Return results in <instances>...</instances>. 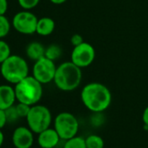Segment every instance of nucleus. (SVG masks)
Masks as SVG:
<instances>
[{"label":"nucleus","mask_w":148,"mask_h":148,"mask_svg":"<svg viewBox=\"0 0 148 148\" xmlns=\"http://www.w3.org/2000/svg\"><path fill=\"white\" fill-rule=\"evenodd\" d=\"M81 100L91 112L100 113L106 111L112 103V93L108 87L98 82L86 84L81 91Z\"/></svg>","instance_id":"obj_1"},{"label":"nucleus","mask_w":148,"mask_h":148,"mask_svg":"<svg viewBox=\"0 0 148 148\" xmlns=\"http://www.w3.org/2000/svg\"><path fill=\"white\" fill-rule=\"evenodd\" d=\"M82 81L81 68L71 61H66L57 66L53 82L63 92H72L77 89Z\"/></svg>","instance_id":"obj_2"},{"label":"nucleus","mask_w":148,"mask_h":148,"mask_svg":"<svg viewBox=\"0 0 148 148\" xmlns=\"http://www.w3.org/2000/svg\"><path fill=\"white\" fill-rule=\"evenodd\" d=\"M0 73L8 83L16 85L29 76V65L23 57L12 54L0 64Z\"/></svg>","instance_id":"obj_3"},{"label":"nucleus","mask_w":148,"mask_h":148,"mask_svg":"<svg viewBox=\"0 0 148 148\" xmlns=\"http://www.w3.org/2000/svg\"><path fill=\"white\" fill-rule=\"evenodd\" d=\"M16 98L18 102L34 106L43 96V85L33 76H27L14 86Z\"/></svg>","instance_id":"obj_4"},{"label":"nucleus","mask_w":148,"mask_h":148,"mask_svg":"<svg viewBox=\"0 0 148 148\" xmlns=\"http://www.w3.org/2000/svg\"><path fill=\"white\" fill-rule=\"evenodd\" d=\"M51 113L50 110L42 105L32 106L29 114L26 117L28 127L34 133H40L50 127L51 124Z\"/></svg>","instance_id":"obj_5"},{"label":"nucleus","mask_w":148,"mask_h":148,"mask_svg":"<svg viewBox=\"0 0 148 148\" xmlns=\"http://www.w3.org/2000/svg\"><path fill=\"white\" fill-rule=\"evenodd\" d=\"M79 127V125L77 118L71 112H60L54 119V129L60 138L64 140L77 136Z\"/></svg>","instance_id":"obj_6"},{"label":"nucleus","mask_w":148,"mask_h":148,"mask_svg":"<svg viewBox=\"0 0 148 148\" xmlns=\"http://www.w3.org/2000/svg\"><path fill=\"white\" fill-rule=\"evenodd\" d=\"M38 18L30 11H21L16 13L12 18L13 29L24 35H31L36 32Z\"/></svg>","instance_id":"obj_7"},{"label":"nucleus","mask_w":148,"mask_h":148,"mask_svg":"<svg viewBox=\"0 0 148 148\" xmlns=\"http://www.w3.org/2000/svg\"><path fill=\"white\" fill-rule=\"evenodd\" d=\"M57 66L54 61L43 57L35 61L32 67V76L42 85L48 84L54 80Z\"/></svg>","instance_id":"obj_8"},{"label":"nucleus","mask_w":148,"mask_h":148,"mask_svg":"<svg viewBox=\"0 0 148 148\" xmlns=\"http://www.w3.org/2000/svg\"><path fill=\"white\" fill-rule=\"evenodd\" d=\"M95 56L94 47L87 42H83L77 46H74L71 54V61L79 68H86L93 63Z\"/></svg>","instance_id":"obj_9"},{"label":"nucleus","mask_w":148,"mask_h":148,"mask_svg":"<svg viewBox=\"0 0 148 148\" xmlns=\"http://www.w3.org/2000/svg\"><path fill=\"white\" fill-rule=\"evenodd\" d=\"M34 142L33 132L25 126L16 128L12 134V143L16 148H31Z\"/></svg>","instance_id":"obj_10"},{"label":"nucleus","mask_w":148,"mask_h":148,"mask_svg":"<svg viewBox=\"0 0 148 148\" xmlns=\"http://www.w3.org/2000/svg\"><path fill=\"white\" fill-rule=\"evenodd\" d=\"M60 137L54 128H47L38 133V143L41 148H54L60 140Z\"/></svg>","instance_id":"obj_11"},{"label":"nucleus","mask_w":148,"mask_h":148,"mask_svg":"<svg viewBox=\"0 0 148 148\" xmlns=\"http://www.w3.org/2000/svg\"><path fill=\"white\" fill-rule=\"evenodd\" d=\"M17 100L15 89L10 85H0V109L6 110Z\"/></svg>","instance_id":"obj_12"},{"label":"nucleus","mask_w":148,"mask_h":148,"mask_svg":"<svg viewBox=\"0 0 148 148\" xmlns=\"http://www.w3.org/2000/svg\"><path fill=\"white\" fill-rule=\"evenodd\" d=\"M55 29V22L52 18L48 17L41 18L38 20L36 33L40 36L46 37L51 35Z\"/></svg>","instance_id":"obj_13"},{"label":"nucleus","mask_w":148,"mask_h":148,"mask_svg":"<svg viewBox=\"0 0 148 148\" xmlns=\"http://www.w3.org/2000/svg\"><path fill=\"white\" fill-rule=\"evenodd\" d=\"M25 53H26V56L31 60L37 61L40 59L41 58L45 57V48L39 42H37V41L31 42L25 49Z\"/></svg>","instance_id":"obj_14"},{"label":"nucleus","mask_w":148,"mask_h":148,"mask_svg":"<svg viewBox=\"0 0 148 148\" xmlns=\"http://www.w3.org/2000/svg\"><path fill=\"white\" fill-rule=\"evenodd\" d=\"M85 139L87 148H104L105 146L104 139L99 135L92 134L87 136Z\"/></svg>","instance_id":"obj_15"},{"label":"nucleus","mask_w":148,"mask_h":148,"mask_svg":"<svg viewBox=\"0 0 148 148\" xmlns=\"http://www.w3.org/2000/svg\"><path fill=\"white\" fill-rule=\"evenodd\" d=\"M64 148H87L86 139L82 137L75 136L70 139L65 140Z\"/></svg>","instance_id":"obj_16"},{"label":"nucleus","mask_w":148,"mask_h":148,"mask_svg":"<svg viewBox=\"0 0 148 148\" xmlns=\"http://www.w3.org/2000/svg\"><path fill=\"white\" fill-rule=\"evenodd\" d=\"M62 55V49L59 45H51L47 48H45V57L47 58L55 61L58 59Z\"/></svg>","instance_id":"obj_17"},{"label":"nucleus","mask_w":148,"mask_h":148,"mask_svg":"<svg viewBox=\"0 0 148 148\" xmlns=\"http://www.w3.org/2000/svg\"><path fill=\"white\" fill-rule=\"evenodd\" d=\"M11 25V22L5 15H0V39H3L9 34Z\"/></svg>","instance_id":"obj_18"},{"label":"nucleus","mask_w":148,"mask_h":148,"mask_svg":"<svg viewBox=\"0 0 148 148\" xmlns=\"http://www.w3.org/2000/svg\"><path fill=\"white\" fill-rule=\"evenodd\" d=\"M12 55L10 45L3 39H0V64Z\"/></svg>","instance_id":"obj_19"},{"label":"nucleus","mask_w":148,"mask_h":148,"mask_svg":"<svg viewBox=\"0 0 148 148\" xmlns=\"http://www.w3.org/2000/svg\"><path fill=\"white\" fill-rule=\"evenodd\" d=\"M19 6L26 11L34 9L40 2V0H18Z\"/></svg>","instance_id":"obj_20"},{"label":"nucleus","mask_w":148,"mask_h":148,"mask_svg":"<svg viewBox=\"0 0 148 148\" xmlns=\"http://www.w3.org/2000/svg\"><path fill=\"white\" fill-rule=\"evenodd\" d=\"M15 106H16V110H17V112L19 116V118H25L26 119L32 106L27 105V104L21 103V102H18Z\"/></svg>","instance_id":"obj_21"},{"label":"nucleus","mask_w":148,"mask_h":148,"mask_svg":"<svg viewBox=\"0 0 148 148\" xmlns=\"http://www.w3.org/2000/svg\"><path fill=\"white\" fill-rule=\"evenodd\" d=\"M5 114H6V118H7V122H14L16 121L19 116L17 112V110H16V106H12L11 107H9L8 109L5 110Z\"/></svg>","instance_id":"obj_22"},{"label":"nucleus","mask_w":148,"mask_h":148,"mask_svg":"<svg viewBox=\"0 0 148 148\" xmlns=\"http://www.w3.org/2000/svg\"><path fill=\"white\" fill-rule=\"evenodd\" d=\"M83 42H85V41H84V38H83V37H82L81 35H79V34H74V35H72L71 38V45H72L73 46H77V45L82 44Z\"/></svg>","instance_id":"obj_23"},{"label":"nucleus","mask_w":148,"mask_h":148,"mask_svg":"<svg viewBox=\"0 0 148 148\" xmlns=\"http://www.w3.org/2000/svg\"><path fill=\"white\" fill-rule=\"evenodd\" d=\"M8 122H7V118H6L5 111L0 109V129H2L3 127H5V125Z\"/></svg>","instance_id":"obj_24"},{"label":"nucleus","mask_w":148,"mask_h":148,"mask_svg":"<svg viewBox=\"0 0 148 148\" xmlns=\"http://www.w3.org/2000/svg\"><path fill=\"white\" fill-rule=\"evenodd\" d=\"M8 11L7 0H0V15H5Z\"/></svg>","instance_id":"obj_25"},{"label":"nucleus","mask_w":148,"mask_h":148,"mask_svg":"<svg viewBox=\"0 0 148 148\" xmlns=\"http://www.w3.org/2000/svg\"><path fill=\"white\" fill-rule=\"evenodd\" d=\"M142 119L145 126L148 127V106H146L142 114Z\"/></svg>","instance_id":"obj_26"},{"label":"nucleus","mask_w":148,"mask_h":148,"mask_svg":"<svg viewBox=\"0 0 148 148\" xmlns=\"http://www.w3.org/2000/svg\"><path fill=\"white\" fill-rule=\"evenodd\" d=\"M67 0H50V2L54 4V5H62L65 3Z\"/></svg>","instance_id":"obj_27"},{"label":"nucleus","mask_w":148,"mask_h":148,"mask_svg":"<svg viewBox=\"0 0 148 148\" xmlns=\"http://www.w3.org/2000/svg\"><path fill=\"white\" fill-rule=\"evenodd\" d=\"M4 140H5V136H4V133L0 129V147L2 146V145L4 144Z\"/></svg>","instance_id":"obj_28"}]
</instances>
